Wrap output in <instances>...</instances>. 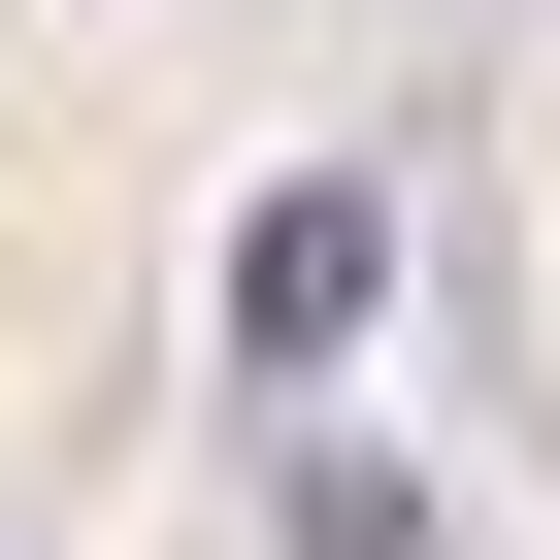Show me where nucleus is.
Instances as JSON below:
<instances>
[{
    "instance_id": "1",
    "label": "nucleus",
    "mask_w": 560,
    "mask_h": 560,
    "mask_svg": "<svg viewBox=\"0 0 560 560\" xmlns=\"http://www.w3.org/2000/svg\"><path fill=\"white\" fill-rule=\"evenodd\" d=\"M396 330V198L298 165V198H231V363H363Z\"/></svg>"
}]
</instances>
